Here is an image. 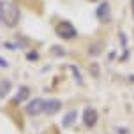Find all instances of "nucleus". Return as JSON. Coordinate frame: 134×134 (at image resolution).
Here are the masks:
<instances>
[{
  "label": "nucleus",
  "mask_w": 134,
  "mask_h": 134,
  "mask_svg": "<svg viewBox=\"0 0 134 134\" xmlns=\"http://www.w3.org/2000/svg\"><path fill=\"white\" fill-rule=\"evenodd\" d=\"M0 20L7 27H16L20 21V7L13 2L2 0L0 2Z\"/></svg>",
  "instance_id": "obj_1"
},
{
  "label": "nucleus",
  "mask_w": 134,
  "mask_h": 134,
  "mask_svg": "<svg viewBox=\"0 0 134 134\" xmlns=\"http://www.w3.org/2000/svg\"><path fill=\"white\" fill-rule=\"evenodd\" d=\"M55 32H57V35L60 39H74L76 37V28L69 21H60L57 25V28H55Z\"/></svg>",
  "instance_id": "obj_2"
},
{
  "label": "nucleus",
  "mask_w": 134,
  "mask_h": 134,
  "mask_svg": "<svg viewBox=\"0 0 134 134\" xmlns=\"http://www.w3.org/2000/svg\"><path fill=\"white\" fill-rule=\"evenodd\" d=\"M44 104H46V100L34 99V100H30L27 106H25V111H27L30 116H37L39 113H42V111H44Z\"/></svg>",
  "instance_id": "obj_3"
},
{
  "label": "nucleus",
  "mask_w": 134,
  "mask_h": 134,
  "mask_svg": "<svg viewBox=\"0 0 134 134\" xmlns=\"http://www.w3.org/2000/svg\"><path fill=\"white\" fill-rule=\"evenodd\" d=\"M95 16L100 23H109V18H111V9H109V4L108 2H102L99 4V7L95 9Z\"/></svg>",
  "instance_id": "obj_4"
},
{
  "label": "nucleus",
  "mask_w": 134,
  "mask_h": 134,
  "mask_svg": "<svg viewBox=\"0 0 134 134\" xmlns=\"http://www.w3.org/2000/svg\"><path fill=\"white\" fill-rule=\"evenodd\" d=\"M83 124L87 127H94L97 124V111L94 108H85L83 109Z\"/></svg>",
  "instance_id": "obj_5"
},
{
  "label": "nucleus",
  "mask_w": 134,
  "mask_h": 134,
  "mask_svg": "<svg viewBox=\"0 0 134 134\" xmlns=\"http://www.w3.org/2000/svg\"><path fill=\"white\" fill-rule=\"evenodd\" d=\"M60 108H62V102L58 99H49V100H46V104H44V113L46 115H55V113L60 111Z\"/></svg>",
  "instance_id": "obj_6"
},
{
  "label": "nucleus",
  "mask_w": 134,
  "mask_h": 134,
  "mask_svg": "<svg viewBox=\"0 0 134 134\" xmlns=\"http://www.w3.org/2000/svg\"><path fill=\"white\" fill-rule=\"evenodd\" d=\"M28 94H30V90H28L27 87H21L20 90H18L16 97H14V104H21L23 100H27L28 99Z\"/></svg>",
  "instance_id": "obj_7"
},
{
  "label": "nucleus",
  "mask_w": 134,
  "mask_h": 134,
  "mask_svg": "<svg viewBox=\"0 0 134 134\" xmlns=\"http://www.w3.org/2000/svg\"><path fill=\"white\" fill-rule=\"evenodd\" d=\"M76 116H78V113H76L74 109H71V111H69V113H67L65 116L62 118V125H64L65 129H67V127H71V125L74 124V120H76Z\"/></svg>",
  "instance_id": "obj_8"
},
{
  "label": "nucleus",
  "mask_w": 134,
  "mask_h": 134,
  "mask_svg": "<svg viewBox=\"0 0 134 134\" xmlns=\"http://www.w3.org/2000/svg\"><path fill=\"white\" fill-rule=\"evenodd\" d=\"M11 87H13V83L9 80H4L2 83H0V97H5L7 95V92L11 90Z\"/></svg>",
  "instance_id": "obj_9"
},
{
  "label": "nucleus",
  "mask_w": 134,
  "mask_h": 134,
  "mask_svg": "<svg viewBox=\"0 0 134 134\" xmlns=\"http://www.w3.org/2000/svg\"><path fill=\"white\" fill-rule=\"evenodd\" d=\"M102 42H95V44H92L90 46V49H88V53L92 55V57H97V55H100V51H102Z\"/></svg>",
  "instance_id": "obj_10"
},
{
  "label": "nucleus",
  "mask_w": 134,
  "mask_h": 134,
  "mask_svg": "<svg viewBox=\"0 0 134 134\" xmlns=\"http://www.w3.org/2000/svg\"><path fill=\"white\" fill-rule=\"evenodd\" d=\"M90 72H92V74H94V76H95V78H97V76H99V67H97V65H95V64H94V65L90 67Z\"/></svg>",
  "instance_id": "obj_11"
},
{
  "label": "nucleus",
  "mask_w": 134,
  "mask_h": 134,
  "mask_svg": "<svg viewBox=\"0 0 134 134\" xmlns=\"http://www.w3.org/2000/svg\"><path fill=\"white\" fill-rule=\"evenodd\" d=\"M51 49H53V53H55V55H65L64 51H62V48H60V46H53Z\"/></svg>",
  "instance_id": "obj_12"
},
{
  "label": "nucleus",
  "mask_w": 134,
  "mask_h": 134,
  "mask_svg": "<svg viewBox=\"0 0 134 134\" xmlns=\"http://www.w3.org/2000/svg\"><path fill=\"white\" fill-rule=\"evenodd\" d=\"M71 71L74 72V76H76V80H78V81H81V74L78 72V69H76V67H71Z\"/></svg>",
  "instance_id": "obj_13"
},
{
  "label": "nucleus",
  "mask_w": 134,
  "mask_h": 134,
  "mask_svg": "<svg viewBox=\"0 0 134 134\" xmlns=\"http://www.w3.org/2000/svg\"><path fill=\"white\" fill-rule=\"evenodd\" d=\"M27 57H28V60H37V58H39V55H37V53H28Z\"/></svg>",
  "instance_id": "obj_14"
},
{
  "label": "nucleus",
  "mask_w": 134,
  "mask_h": 134,
  "mask_svg": "<svg viewBox=\"0 0 134 134\" xmlns=\"http://www.w3.org/2000/svg\"><path fill=\"white\" fill-rule=\"evenodd\" d=\"M7 65H9V64H7L4 58H0V67H7Z\"/></svg>",
  "instance_id": "obj_15"
},
{
  "label": "nucleus",
  "mask_w": 134,
  "mask_h": 134,
  "mask_svg": "<svg viewBox=\"0 0 134 134\" xmlns=\"http://www.w3.org/2000/svg\"><path fill=\"white\" fill-rule=\"evenodd\" d=\"M132 14H134V0H132Z\"/></svg>",
  "instance_id": "obj_16"
}]
</instances>
